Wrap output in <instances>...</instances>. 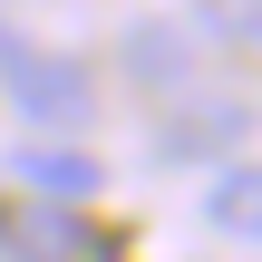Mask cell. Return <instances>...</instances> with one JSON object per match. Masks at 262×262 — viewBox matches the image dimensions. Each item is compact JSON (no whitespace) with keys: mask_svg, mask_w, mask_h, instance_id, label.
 <instances>
[{"mask_svg":"<svg viewBox=\"0 0 262 262\" xmlns=\"http://www.w3.org/2000/svg\"><path fill=\"white\" fill-rule=\"evenodd\" d=\"M204 224L233 233V243H262V156L214 165V185H204Z\"/></svg>","mask_w":262,"mask_h":262,"instance_id":"8992f818","label":"cell"},{"mask_svg":"<svg viewBox=\"0 0 262 262\" xmlns=\"http://www.w3.org/2000/svg\"><path fill=\"white\" fill-rule=\"evenodd\" d=\"M165 107H175V117H156V165H204V156H224V146L253 136V107L224 97V88H185V97H165Z\"/></svg>","mask_w":262,"mask_h":262,"instance_id":"7a4b0ae2","label":"cell"},{"mask_svg":"<svg viewBox=\"0 0 262 262\" xmlns=\"http://www.w3.org/2000/svg\"><path fill=\"white\" fill-rule=\"evenodd\" d=\"M10 175L29 185V204H88L107 175H97V156H78V146H10Z\"/></svg>","mask_w":262,"mask_h":262,"instance_id":"5b68a950","label":"cell"},{"mask_svg":"<svg viewBox=\"0 0 262 262\" xmlns=\"http://www.w3.org/2000/svg\"><path fill=\"white\" fill-rule=\"evenodd\" d=\"M0 97L19 126H39V146L58 136H88L97 117V68L78 49H39V39H0Z\"/></svg>","mask_w":262,"mask_h":262,"instance_id":"6da1fadb","label":"cell"},{"mask_svg":"<svg viewBox=\"0 0 262 262\" xmlns=\"http://www.w3.org/2000/svg\"><path fill=\"white\" fill-rule=\"evenodd\" d=\"M0 253H10V262H97L107 243L88 233V214H68V204H29V194H19V204L0 214Z\"/></svg>","mask_w":262,"mask_h":262,"instance_id":"277c9868","label":"cell"},{"mask_svg":"<svg viewBox=\"0 0 262 262\" xmlns=\"http://www.w3.org/2000/svg\"><path fill=\"white\" fill-rule=\"evenodd\" d=\"M117 58H126V78H136L146 97H185V88L204 78V39H194L185 19H126Z\"/></svg>","mask_w":262,"mask_h":262,"instance_id":"3957f363","label":"cell"},{"mask_svg":"<svg viewBox=\"0 0 262 262\" xmlns=\"http://www.w3.org/2000/svg\"><path fill=\"white\" fill-rule=\"evenodd\" d=\"M204 49H224V58H253L262 68V0H214L204 19H185Z\"/></svg>","mask_w":262,"mask_h":262,"instance_id":"52a82bcc","label":"cell"}]
</instances>
